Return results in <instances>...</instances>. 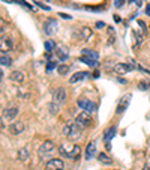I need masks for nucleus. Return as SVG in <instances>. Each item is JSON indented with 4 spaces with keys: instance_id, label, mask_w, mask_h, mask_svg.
Here are the masks:
<instances>
[{
    "instance_id": "obj_35",
    "label": "nucleus",
    "mask_w": 150,
    "mask_h": 170,
    "mask_svg": "<svg viewBox=\"0 0 150 170\" xmlns=\"http://www.w3.org/2000/svg\"><path fill=\"white\" fill-rule=\"evenodd\" d=\"M104 26H105L104 21H98V23H96V27H98V29H102Z\"/></svg>"
},
{
    "instance_id": "obj_39",
    "label": "nucleus",
    "mask_w": 150,
    "mask_h": 170,
    "mask_svg": "<svg viewBox=\"0 0 150 170\" xmlns=\"http://www.w3.org/2000/svg\"><path fill=\"white\" fill-rule=\"evenodd\" d=\"M2 77H3V72H2V71H0V78H2Z\"/></svg>"
},
{
    "instance_id": "obj_10",
    "label": "nucleus",
    "mask_w": 150,
    "mask_h": 170,
    "mask_svg": "<svg viewBox=\"0 0 150 170\" xmlns=\"http://www.w3.org/2000/svg\"><path fill=\"white\" fill-rule=\"evenodd\" d=\"M24 124L21 122V120H12V124H11V127H9V133L12 134V136H18V134H21L23 131H24Z\"/></svg>"
},
{
    "instance_id": "obj_14",
    "label": "nucleus",
    "mask_w": 150,
    "mask_h": 170,
    "mask_svg": "<svg viewBox=\"0 0 150 170\" xmlns=\"http://www.w3.org/2000/svg\"><path fill=\"white\" fill-rule=\"evenodd\" d=\"M9 78L15 83H23L26 77H24V72H21V71H12L9 74Z\"/></svg>"
},
{
    "instance_id": "obj_25",
    "label": "nucleus",
    "mask_w": 150,
    "mask_h": 170,
    "mask_svg": "<svg viewBox=\"0 0 150 170\" xmlns=\"http://www.w3.org/2000/svg\"><path fill=\"white\" fill-rule=\"evenodd\" d=\"M80 60H81L83 63L89 65V66H95V65H98V60H93V59H90V57H86V56H81V57H80Z\"/></svg>"
},
{
    "instance_id": "obj_27",
    "label": "nucleus",
    "mask_w": 150,
    "mask_h": 170,
    "mask_svg": "<svg viewBox=\"0 0 150 170\" xmlns=\"http://www.w3.org/2000/svg\"><path fill=\"white\" fill-rule=\"evenodd\" d=\"M57 72L60 75H66L69 72V66L68 65H57Z\"/></svg>"
},
{
    "instance_id": "obj_20",
    "label": "nucleus",
    "mask_w": 150,
    "mask_h": 170,
    "mask_svg": "<svg viewBox=\"0 0 150 170\" xmlns=\"http://www.w3.org/2000/svg\"><path fill=\"white\" fill-rule=\"evenodd\" d=\"M90 36H92V29H90V27H83V29L80 30V39L87 41Z\"/></svg>"
},
{
    "instance_id": "obj_34",
    "label": "nucleus",
    "mask_w": 150,
    "mask_h": 170,
    "mask_svg": "<svg viewBox=\"0 0 150 170\" xmlns=\"http://www.w3.org/2000/svg\"><path fill=\"white\" fill-rule=\"evenodd\" d=\"M123 3H125V0H114V6L116 8H122Z\"/></svg>"
},
{
    "instance_id": "obj_31",
    "label": "nucleus",
    "mask_w": 150,
    "mask_h": 170,
    "mask_svg": "<svg viewBox=\"0 0 150 170\" xmlns=\"http://www.w3.org/2000/svg\"><path fill=\"white\" fill-rule=\"evenodd\" d=\"M54 68H57V63H56L54 60H50V62L47 63V72H51Z\"/></svg>"
},
{
    "instance_id": "obj_38",
    "label": "nucleus",
    "mask_w": 150,
    "mask_h": 170,
    "mask_svg": "<svg viewBox=\"0 0 150 170\" xmlns=\"http://www.w3.org/2000/svg\"><path fill=\"white\" fill-rule=\"evenodd\" d=\"M143 170H150V164H146V166H144V169H143Z\"/></svg>"
},
{
    "instance_id": "obj_8",
    "label": "nucleus",
    "mask_w": 150,
    "mask_h": 170,
    "mask_svg": "<svg viewBox=\"0 0 150 170\" xmlns=\"http://www.w3.org/2000/svg\"><path fill=\"white\" fill-rule=\"evenodd\" d=\"M65 169V163L59 158H54V160H50L47 164H45V170H63Z\"/></svg>"
},
{
    "instance_id": "obj_24",
    "label": "nucleus",
    "mask_w": 150,
    "mask_h": 170,
    "mask_svg": "<svg viewBox=\"0 0 150 170\" xmlns=\"http://www.w3.org/2000/svg\"><path fill=\"white\" fill-rule=\"evenodd\" d=\"M107 32H108V44H114V41H116V30H114V27H108L107 29Z\"/></svg>"
},
{
    "instance_id": "obj_18",
    "label": "nucleus",
    "mask_w": 150,
    "mask_h": 170,
    "mask_svg": "<svg viewBox=\"0 0 150 170\" xmlns=\"http://www.w3.org/2000/svg\"><path fill=\"white\" fill-rule=\"evenodd\" d=\"M81 56L90 57V59H93V60H98V59H99V54H98L96 51H93V50H89V48H83V50H81Z\"/></svg>"
},
{
    "instance_id": "obj_5",
    "label": "nucleus",
    "mask_w": 150,
    "mask_h": 170,
    "mask_svg": "<svg viewBox=\"0 0 150 170\" xmlns=\"http://www.w3.org/2000/svg\"><path fill=\"white\" fill-rule=\"evenodd\" d=\"M134 68H137V65L134 62H131V63H117V65H114V72L119 75H125L126 72H131V69H134Z\"/></svg>"
},
{
    "instance_id": "obj_13",
    "label": "nucleus",
    "mask_w": 150,
    "mask_h": 170,
    "mask_svg": "<svg viewBox=\"0 0 150 170\" xmlns=\"http://www.w3.org/2000/svg\"><path fill=\"white\" fill-rule=\"evenodd\" d=\"M54 149H56L54 143H53L51 140H47V141H44V144L39 148V154H41V155H44V154H50V152H53Z\"/></svg>"
},
{
    "instance_id": "obj_16",
    "label": "nucleus",
    "mask_w": 150,
    "mask_h": 170,
    "mask_svg": "<svg viewBox=\"0 0 150 170\" xmlns=\"http://www.w3.org/2000/svg\"><path fill=\"white\" fill-rule=\"evenodd\" d=\"M86 77H87V72H86V71L75 72V74L69 78V83H71V84H75V83H78L80 80H83V78H86Z\"/></svg>"
},
{
    "instance_id": "obj_1",
    "label": "nucleus",
    "mask_w": 150,
    "mask_h": 170,
    "mask_svg": "<svg viewBox=\"0 0 150 170\" xmlns=\"http://www.w3.org/2000/svg\"><path fill=\"white\" fill-rule=\"evenodd\" d=\"M63 134L66 138L69 140H78L83 134V128L75 122V120H71V122H66L63 127Z\"/></svg>"
},
{
    "instance_id": "obj_7",
    "label": "nucleus",
    "mask_w": 150,
    "mask_h": 170,
    "mask_svg": "<svg viewBox=\"0 0 150 170\" xmlns=\"http://www.w3.org/2000/svg\"><path fill=\"white\" fill-rule=\"evenodd\" d=\"M14 48V44H12V41H11V38L9 36H6V35H2L0 36V53H8V51H11Z\"/></svg>"
},
{
    "instance_id": "obj_19",
    "label": "nucleus",
    "mask_w": 150,
    "mask_h": 170,
    "mask_svg": "<svg viewBox=\"0 0 150 170\" xmlns=\"http://www.w3.org/2000/svg\"><path fill=\"white\" fill-rule=\"evenodd\" d=\"M116 131H117V128H116V127H110V128L105 131V134H104V141H105V143H108V141H110V140L116 136Z\"/></svg>"
},
{
    "instance_id": "obj_32",
    "label": "nucleus",
    "mask_w": 150,
    "mask_h": 170,
    "mask_svg": "<svg viewBox=\"0 0 150 170\" xmlns=\"http://www.w3.org/2000/svg\"><path fill=\"white\" fill-rule=\"evenodd\" d=\"M150 87V83L149 81H140V84H138V89L140 90H147Z\"/></svg>"
},
{
    "instance_id": "obj_29",
    "label": "nucleus",
    "mask_w": 150,
    "mask_h": 170,
    "mask_svg": "<svg viewBox=\"0 0 150 170\" xmlns=\"http://www.w3.org/2000/svg\"><path fill=\"white\" fill-rule=\"evenodd\" d=\"M5 2H8V3H17V5H21V6H26V8H32L27 2H24V0H5Z\"/></svg>"
},
{
    "instance_id": "obj_28",
    "label": "nucleus",
    "mask_w": 150,
    "mask_h": 170,
    "mask_svg": "<svg viewBox=\"0 0 150 170\" xmlns=\"http://www.w3.org/2000/svg\"><path fill=\"white\" fill-rule=\"evenodd\" d=\"M9 29V24L5 21V20H2V18H0V35H3L6 30Z\"/></svg>"
},
{
    "instance_id": "obj_30",
    "label": "nucleus",
    "mask_w": 150,
    "mask_h": 170,
    "mask_svg": "<svg viewBox=\"0 0 150 170\" xmlns=\"http://www.w3.org/2000/svg\"><path fill=\"white\" fill-rule=\"evenodd\" d=\"M48 108H50V113H51V114H56V113L59 111V108H60V106H57V104H54V103H50V106H48Z\"/></svg>"
},
{
    "instance_id": "obj_3",
    "label": "nucleus",
    "mask_w": 150,
    "mask_h": 170,
    "mask_svg": "<svg viewBox=\"0 0 150 170\" xmlns=\"http://www.w3.org/2000/svg\"><path fill=\"white\" fill-rule=\"evenodd\" d=\"M75 122H77V124H78V125L84 130V128H87V127H90V125H92L93 119H92V116H90V113H89V111H84V110H83V111H81L77 117H75Z\"/></svg>"
},
{
    "instance_id": "obj_4",
    "label": "nucleus",
    "mask_w": 150,
    "mask_h": 170,
    "mask_svg": "<svg viewBox=\"0 0 150 170\" xmlns=\"http://www.w3.org/2000/svg\"><path fill=\"white\" fill-rule=\"evenodd\" d=\"M66 96H68V93H66V89L65 87H57L54 92H53V101L51 103H54V104H57V106H63L65 104V101H66Z\"/></svg>"
},
{
    "instance_id": "obj_12",
    "label": "nucleus",
    "mask_w": 150,
    "mask_h": 170,
    "mask_svg": "<svg viewBox=\"0 0 150 170\" xmlns=\"http://www.w3.org/2000/svg\"><path fill=\"white\" fill-rule=\"evenodd\" d=\"M56 29H57V21H56V20L50 18V20L45 21V24H44V30H45L47 35H53Z\"/></svg>"
},
{
    "instance_id": "obj_23",
    "label": "nucleus",
    "mask_w": 150,
    "mask_h": 170,
    "mask_svg": "<svg viewBox=\"0 0 150 170\" xmlns=\"http://www.w3.org/2000/svg\"><path fill=\"white\" fill-rule=\"evenodd\" d=\"M0 65H3V66H11V65H12V59L8 57V56H5V54L2 53V54H0Z\"/></svg>"
},
{
    "instance_id": "obj_15",
    "label": "nucleus",
    "mask_w": 150,
    "mask_h": 170,
    "mask_svg": "<svg viewBox=\"0 0 150 170\" xmlns=\"http://www.w3.org/2000/svg\"><path fill=\"white\" fill-rule=\"evenodd\" d=\"M84 154H86V158H87V160H90V158H93V157L96 155V144H95L93 141H90V143L87 144Z\"/></svg>"
},
{
    "instance_id": "obj_17",
    "label": "nucleus",
    "mask_w": 150,
    "mask_h": 170,
    "mask_svg": "<svg viewBox=\"0 0 150 170\" xmlns=\"http://www.w3.org/2000/svg\"><path fill=\"white\" fill-rule=\"evenodd\" d=\"M56 54H57L62 60H65V59L69 57V51H68L66 47H56Z\"/></svg>"
},
{
    "instance_id": "obj_21",
    "label": "nucleus",
    "mask_w": 150,
    "mask_h": 170,
    "mask_svg": "<svg viewBox=\"0 0 150 170\" xmlns=\"http://www.w3.org/2000/svg\"><path fill=\"white\" fill-rule=\"evenodd\" d=\"M98 160H99V163H102V164H111L113 163V160L107 155V154H98Z\"/></svg>"
},
{
    "instance_id": "obj_6",
    "label": "nucleus",
    "mask_w": 150,
    "mask_h": 170,
    "mask_svg": "<svg viewBox=\"0 0 150 170\" xmlns=\"http://www.w3.org/2000/svg\"><path fill=\"white\" fill-rule=\"evenodd\" d=\"M77 104H78V107L80 108H83L84 111H89V113H93L95 110H96V104L93 103V101H90V100H87V98H78V101H77Z\"/></svg>"
},
{
    "instance_id": "obj_26",
    "label": "nucleus",
    "mask_w": 150,
    "mask_h": 170,
    "mask_svg": "<svg viewBox=\"0 0 150 170\" xmlns=\"http://www.w3.org/2000/svg\"><path fill=\"white\" fill-rule=\"evenodd\" d=\"M44 47H45V50L50 53V51H53L54 48H56V42H54V41H51V39H48V41H45Z\"/></svg>"
},
{
    "instance_id": "obj_36",
    "label": "nucleus",
    "mask_w": 150,
    "mask_h": 170,
    "mask_svg": "<svg viewBox=\"0 0 150 170\" xmlns=\"http://www.w3.org/2000/svg\"><path fill=\"white\" fill-rule=\"evenodd\" d=\"M146 14L150 17V5H147V6H146Z\"/></svg>"
},
{
    "instance_id": "obj_22",
    "label": "nucleus",
    "mask_w": 150,
    "mask_h": 170,
    "mask_svg": "<svg viewBox=\"0 0 150 170\" xmlns=\"http://www.w3.org/2000/svg\"><path fill=\"white\" fill-rule=\"evenodd\" d=\"M29 149H26V148H24V149H20L18 151V158L21 160V161H27L29 160Z\"/></svg>"
},
{
    "instance_id": "obj_9",
    "label": "nucleus",
    "mask_w": 150,
    "mask_h": 170,
    "mask_svg": "<svg viewBox=\"0 0 150 170\" xmlns=\"http://www.w3.org/2000/svg\"><path fill=\"white\" fill-rule=\"evenodd\" d=\"M2 116H3V119L5 120H15V117L18 116V108L17 107H6V108H3V113H2Z\"/></svg>"
},
{
    "instance_id": "obj_37",
    "label": "nucleus",
    "mask_w": 150,
    "mask_h": 170,
    "mask_svg": "<svg viewBox=\"0 0 150 170\" xmlns=\"http://www.w3.org/2000/svg\"><path fill=\"white\" fill-rule=\"evenodd\" d=\"M99 75H101V74H99V71H95V72H93V77H95V78H98Z\"/></svg>"
},
{
    "instance_id": "obj_11",
    "label": "nucleus",
    "mask_w": 150,
    "mask_h": 170,
    "mask_svg": "<svg viewBox=\"0 0 150 170\" xmlns=\"http://www.w3.org/2000/svg\"><path fill=\"white\" fill-rule=\"evenodd\" d=\"M131 93H126L123 96V98L120 100V103H119V106H117V108H116V113L117 114H120V113H123L125 110L128 108V106H129V101H131Z\"/></svg>"
},
{
    "instance_id": "obj_2",
    "label": "nucleus",
    "mask_w": 150,
    "mask_h": 170,
    "mask_svg": "<svg viewBox=\"0 0 150 170\" xmlns=\"http://www.w3.org/2000/svg\"><path fill=\"white\" fill-rule=\"evenodd\" d=\"M59 154L62 157H66V158L77 160L80 157V154H81V148L78 146V144H60Z\"/></svg>"
},
{
    "instance_id": "obj_33",
    "label": "nucleus",
    "mask_w": 150,
    "mask_h": 170,
    "mask_svg": "<svg viewBox=\"0 0 150 170\" xmlns=\"http://www.w3.org/2000/svg\"><path fill=\"white\" fill-rule=\"evenodd\" d=\"M35 5L39 6L41 9H44V11H50V6H48V5H44V3H41V2H36V0H35Z\"/></svg>"
}]
</instances>
